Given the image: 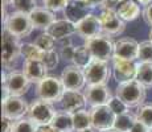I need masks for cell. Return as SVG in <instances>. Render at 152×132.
Wrapping results in <instances>:
<instances>
[{
	"label": "cell",
	"instance_id": "cell-1",
	"mask_svg": "<svg viewBox=\"0 0 152 132\" xmlns=\"http://www.w3.org/2000/svg\"><path fill=\"white\" fill-rule=\"evenodd\" d=\"M20 55H23L21 39L4 29L1 34V63L5 71L15 70Z\"/></svg>",
	"mask_w": 152,
	"mask_h": 132
},
{
	"label": "cell",
	"instance_id": "cell-2",
	"mask_svg": "<svg viewBox=\"0 0 152 132\" xmlns=\"http://www.w3.org/2000/svg\"><path fill=\"white\" fill-rule=\"evenodd\" d=\"M115 95L128 106V108H139L144 104L147 98V87L142 85L138 79L118 83Z\"/></svg>",
	"mask_w": 152,
	"mask_h": 132
},
{
	"label": "cell",
	"instance_id": "cell-3",
	"mask_svg": "<svg viewBox=\"0 0 152 132\" xmlns=\"http://www.w3.org/2000/svg\"><path fill=\"white\" fill-rule=\"evenodd\" d=\"M114 44H115V41H113V37L104 33H101L95 37H91V39L83 40V45L90 52L91 57L94 60H103V61L113 60Z\"/></svg>",
	"mask_w": 152,
	"mask_h": 132
},
{
	"label": "cell",
	"instance_id": "cell-4",
	"mask_svg": "<svg viewBox=\"0 0 152 132\" xmlns=\"http://www.w3.org/2000/svg\"><path fill=\"white\" fill-rule=\"evenodd\" d=\"M64 93H65V86L62 81L61 78L54 77V75H48L36 85L37 98L49 103H60Z\"/></svg>",
	"mask_w": 152,
	"mask_h": 132
},
{
	"label": "cell",
	"instance_id": "cell-5",
	"mask_svg": "<svg viewBox=\"0 0 152 132\" xmlns=\"http://www.w3.org/2000/svg\"><path fill=\"white\" fill-rule=\"evenodd\" d=\"M3 87L8 90L10 95L23 96L29 91L32 82L23 73V70H12V71H4L1 74Z\"/></svg>",
	"mask_w": 152,
	"mask_h": 132
},
{
	"label": "cell",
	"instance_id": "cell-6",
	"mask_svg": "<svg viewBox=\"0 0 152 132\" xmlns=\"http://www.w3.org/2000/svg\"><path fill=\"white\" fill-rule=\"evenodd\" d=\"M56 114H57V111L53 107V103H49V102L37 98L36 101L29 103V110L27 116L40 127V125L52 124Z\"/></svg>",
	"mask_w": 152,
	"mask_h": 132
},
{
	"label": "cell",
	"instance_id": "cell-7",
	"mask_svg": "<svg viewBox=\"0 0 152 132\" xmlns=\"http://www.w3.org/2000/svg\"><path fill=\"white\" fill-rule=\"evenodd\" d=\"M83 70L87 85H107L113 75V67L103 60H93Z\"/></svg>",
	"mask_w": 152,
	"mask_h": 132
},
{
	"label": "cell",
	"instance_id": "cell-8",
	"mask_svg": "<svg viewBox=\"0 0 152 132\" xmlns=\"http://www.w3.org/2000/svg\"><path fill=\"white\" fill-rule=\"evenodd\" d=\"M4 29H7L15 36L23 39V37H28L32 33L34 26L32 24V20L28 13L15 11V12L10 13V16L4 21Z\"/></svg>",
	"mask_w": 152,
	"mask_h": 132
},
{
	"label": "cell",
	"instance_id": "cell-9",
	"mask_svg": "<svg viewBox=\"0 0 152 132\" xmlns=\"http://www.w3.org/2000/svg\"><path fill=\"white\" fill-rule=\"evenodd\" d=\"M65 90H73V91H81L87 85L85 70L82 67H78L75 65H68L64 67L62 73L60 75Z\"/></svg>",
	"mask_w": 152,
	"mask_h": 132
},
{
	"label": "cell",
	"instance_id": "cell-10",
	"mask_svg": "<svg viewBox=\"0 0 152 132\" xmlns=\"http://www.w3.org/2000/svg\"><path fill=\"white\" fill-rule=\"evenodd\" d=\"M90 116H91V127L95 128L98 132L114 128L116 115L109 107V104L95 106L90 108Z\"/></svg>",
	"mask_w": 152,
	"mask_h": 132
},
{
	"label": "cell",
	"instance_id": "cell-11",
	"mask_svg": "<svg viewBox=\"0 0 152 132\" xmlns=\"http://www.w3.org/2000/svg\"><path fill=\"white\" fill-rule=\"evenodd\" d=\"M111 67H113V77L118 83H123V82L136 79L138 63L135 61H128V60H122V58L118 57H113Z\"/></svg>",
	"mask_w": 152,
	"mask_h": 132
},
{
	"label": "cell",
	"instance_id": "cell-12",
	"mask_svg": "<svg viewBox=\"0 0 152 132\" xmlns=\"http://www.w3.org/2000/svg\"><path fill=\"white\" fill-rule=\"evenodd\" d=\"M99 20H101L103 33L111 37L119 36L126 29V23L119 17L116 9H102L99 13Z\"/></svg>",
	"mask_w": 152,
	"mask_h": 132
},
{
	"label": "cell",
	"instance_id": "cell-13",
	"mask_svg": "<svg viewBox=\"0 0 152 132\" xmlns=\"http://www.w3.org/2000/svg\"><path fill=\"white\" fill-rule=\"evenodd\" d=\"M3 107V116L10 118L12 120H20L28 115L29 104L23 96L10 95L7 99H4L1 103Z\"/></svg>",
	"mask_w": 152,
	"mask_h": 132
},
{
	"label": "cell",
	"instance_id": "cell-14",
	"mask_svg": "<svg viewBox=\"0 0 152 132\" xmlns=\"http://www.w3.org/2000/svg\"><path fill=\"white\" fill-rule=\"evenodd\" d=\"M83 93L90 107L107 104L113 98V93L107 85H87Z\"/></svg>",
	"mask_w": 152,
	"mask_h": 132
},
{
	"label": "cell",
	"instance_id": "cell-15",
	"mask_svg": "<svg viewBox=\"0 0 152 132\" xmlns=\"http://www.w3.org/2000/svg\"><path fill=\"white\" fill-rule=\"evenodd\" d=\"M75 31H77L78 36L83 40L91 39V37H95L98 34L103 33L99 16H95L93 13H89L82 20L75 23Z\"/></svg>",
	"mask_w": 152,
	"mask_h": 132
},
{
	"label": "cell",
	"instance_id": "cell-16",
	"mask_svg": "<svg viewBox=\"0 0 152 132\" xmlns=\"http://www.w3.org/2000/svg\"><path fill=\"white\" fill-rule=\"evenodd\" d=\"M139 53V42L131 37H122L114 44V57L122 60L136 61Z\"/></svg>",
	"mask_w": 152,
	"mask_h": 132
},
{
	"label": "cell",
	"instance_id": "cell-17",
	"mask_svg": "<svg viewBox=\"0 0 152 132\" xmlns=\"http://www.w3.org/2000/svg\"><path fill=\"white\" fill-rule=\"evenodd\" d=\"M86 96L82 91H73V90H65L60 101L61 110L68 111L70 114H74L86 107Z\"/></svg>",
	"mask_w": 152,
	"mask_h": 132
},
{
	"label": "cell",
	"instance_id": "cell-18",
	"mask_svg": "<svg viewBox=\"0 0 152 132\" xmlns=\"http://www.w3.org/2000/svg\"><path fill=\"white\" fill-rule=\"evenodd\" d=\"M48 67L39 60H24L23 63V73L27 75V78L32 83H39L45 77H48Z\"/></svg>",
	"mask_w": 152,
	"mask_h": 132
},
{
	"label": "cell",
	"instance_id": "cell-19",
	"mask_svg": "<svg viewBox=\"0 0 152 132\" xmlns=\"http://www.w3.org/2000/svg\"><path fill=\"white\" fill-rule=\"evenodd\" d=\"M29 17H31L34 29H41L44 32L48 31L50 25L56 21L54 13L46 9L45 7H37L36 9L29 13Z\"/></svg>",
	"mask_w": 152,
	"mask_h": 132
},
{
	"label": "cell",
	"instance_id": "cell-20",
	"mask_svg": "<svg viewBox=\"0 0 152 132\" xmlns=\"http://www.w3.org/2000/svg\"><path fill=\"white\" fill-rule=\"evenodd\" d=\"M48 32L57 41L65 40V39H68V37H72L74 33H77V31H75V24L68 19L56 20L53 24L50 25V28L48 29Z\"/></svg>",
	"mask_w": 152,
	"mask_h": 132
},
{
	"label": "cell",
	"instance_id": "cell-21",
	"mask_svg": "<svg viewBox=\"0 0 152 132\" xmlns=\"http://www.w3.org/2000/svg\"><path fill=\"white\" fill-rule=\"evenodd\" d=\"M90 13V8L82 1V0H69L68 7L64 11L65 19L70 20L75 24L80 20H82L85 16Z\"/></svg>",
	"mask_w": 152,
	"mask_h": 132
},
{
	"label": "cell",
	"instance_id": "cell-22",
	"mask_svg": "<svg viewBox=\"0 0 152 132\" xmlns=\"http://www.w3.org/2000/svg\"><path fill=\"white\" fill-rule=\"evenodd\" d=\"M116 13L119 15L124 23L134 21L140 16V7L135 0H127V1L122 3L116 8Z\"/></svg>",
	"mask_w": 152,
	"mask_h": 132
},
{
	"label": "cell",
	"instance_id": "cell-23",
	"mask_svg": "<svg viewBox=\"0 0 152 132\" xmlns=\"http://www.w3.org/2000/svg\"><path fill=\"white\" fill-rule=\"evenodd\" d=\"M56 130L60 132H75L74 131V123H73V114L68 111H57L52 124Z\"/></svg>",
	"mask_w": 152,
	"mask_h": 132
},
{
	"label": "cell",
	"instance_id": "cell-24",
	"mask_svg": "<svg viewBox=\"0 0 152 132\" xmlns=\"http://www.w3.org/2000/svg\"><path fill=\"white\" fill-rule=\"evenodd\" d=\"M136 122H138L136 114L128 111V112L116 116L115 123H114V128L121 131V132H131V130L134 128V125H135Z\"/></svg>",
	"mask_w": 152,
	"mask_h": 132
},
{
	"label": "cell",
	"instance_id": "cell-25",
	"mask_svg": "<svg viewBox=\"0 0 152 132\" xmlns=\"http://www.w3.org/2000/svg\"><path fill=\"white\" fill-rule=\"evenodd\" d=\"M73 123H74V131L81 132L86 128L91 127V116H90V111L86 108L80 110L77 112L73 114Z\"/></svg>",
	"mask_w": 152,
	"mask_h": 132
},
{
	"label": "cell",
	"instance_id": "cell-26",
	"mask_svg": "<svg viewBox=\"0 0 152 132\" xmlns=\"http://www.w3.org/2000/svg\"><path fill=\"white\" fill-rule=\"evenodd\" d=\"M94 58L91 57L90 52L87 50V48L85 45H78L75 48V52H74V55H73V60H72V63L78 67H82L85 69L87 65H89Z\"/></svg>",
	"mask_w": 152,
	"mask_h": 132
},
{
	"label": "cell",
	"instance_id": "cell-27",
	"mask_svg": "<svg viewBox=\"0 0 152 132\" xmlns=\"http://www.w3.org/2000/svg\"><path fill=\"white\" fill-rule=\"evenodd\" d=\"M136 79L145 87H152V63L151 62H140L138 63V74Z\"/></svg>",
	"mask_w": 152,
	"mask_h": 132
},
{
	"label": "cell",
	"instance_id": "cell-28",
	"mask_svg": "<svg viewBox=\"0 0 152 132\" xmlns=\"http://www.w3.org/2000/svg\"><path fill=\"white\" fill-rule=\"evenodd\" d=\"M58 42H60L58 54H60L61 60L72 62L73 55H74V52H75V48H77V46L73 44L72 37H68V39H65V40H61V41H58Z\"/></svg>",
	"mask_w": 152,
	"mask_h": 132
},
{
	"label": "cell",
	"instance_id": "cell-29",
	"mask_svg": "<svg viewBox=\"0 0 152 132\" xmlns=\"http://www.w3.org/2000/svg\"><path fill=\"white\" fill-rule=\"evenodd\" d=\"M57 42H58V41L56 40L48 31L40 33L39 36L36 37V40H34V44H36L39 48H41L44 52L54 50V49H56V44H57Z\"/></svg>",
	"mask_w": 152,
	"mask_h": 132
},
{
	"label": "cell",
	"instance_id": "cell-30",
	"mask_svg": "<svg viewBox=\"0 0 152 132\" xmlns=\"http://www.w3.org/2000/svg\"><path fill=\"white\" fill-rule=\"evenodd\" d=\"M23 55H24L25 60L42 61L45 52L41 48H39L34 42H27V44H23Z\"/></svg>",
	"mask_w": 152,
	"mask_h": 132
},
{
	"label": "cell",
	"instance_id": "cell-31",
	"mask_svg": "<svg viewBox=\"0 0 152 132\" xmlns=\"http://www.w3.org/2000/svg\"><path fill=\"white\" fill-rule=\"evenodd\" d=\"M37 130H39V125L28 116H25L20 120H16L13 132H37Z\"/></svg>",
	"mask_w": 152,
	"mask_h": 132
},
{
	"label": "cell",
	"instance_id": "cell-32",
	"mask_svg": "<svg viewBox=\"0 0 152 132\" xmlns=\"http://www.w3.org/2000/svg\"><path fill=\"white\" fill-rule=\"evenodd\" d=\"M138 60L140 62H151L152 63V41H142L139 44Z\"/></svg>",
	"mask_w": 152,
	"mask_h": 132
},
{
	"label": "cell",
	"instance_id": "cell-33",
	"mask_svg": "<svg viewBox=\"0 0 152 132\" xmlns=\"http://www.w3.org/2000/svg\"><path fill=\"white\" fill-rule=\"evenodd\" d=\"M138 120L144 123L148 128H152V104H143L136 111Z\"/></svg>",
	"mask_w": 152,
	"mask_h": 132
},
{
	"label": "cell",
	"instance_id": "cell-34",
	"mask_svg": "<svg viewBox=\"0 0 152 132\" xmlns=\"http://www.w3.org/2000/svg\"><path fill=\"white\" fill-rule=\"evenodd\" d=\"M12 5H13L15 11L23 12V13H28V15L39 7L36 0H13Z\"/></svg>",
	"mask_w": 152,
	"mask_h": 132
},
{
	"label": "cell",
	"instance_id": "cell-35",
	"mask_svg": "<svg viewBox=\"0 0 152 132\" xmlns=\"http://www.w3.org/2000/svg\"><path fill=\"white\" fill-rule=\"evenodd\" d=\"M107 104H109V107L114 111V114H115L116 116L122 115V114H126V112H128V111H130L128 106L126 104L122 99H119L116 95H113V98L110 99V102Z\"/></svg>",
	"mask_w": 152,
	"mask_h": 132
},
{
	"label": "cell",
	"instance_id": "cell-36",
	"mask_svg": "<svg viewBox=\"0 0 152 132\" xmlns=\"http://www.w3.org/2000/svg\"><path fill=\"white\" fill-rule=\"evenodd\" d=\"M60 54H58V50H49V52H45V55L42 58V62L46 65L48 70H54L56 67L58 66L60 63Z\"/></svg>",
	"mask_w": 152,
	"mask_h": 132
},
{
	"label": "cell",
	"instance_id": "cell-37",
	"mask_svg": "<svg viewBox=\"0 0 152 132\" xmlns=\"http://www.w3.org/2000/svg\"><path fill=\"white\" fill-rule=\"evenodd\" d=\"M69 0H42V5L49 9L50 12H61L65 11V8L68 7Z\"/></svg>",
	"mask_w": 152,
	"mask_h": 132
},
{
	"label": "cell",
	"instance_id": "cell-38",
	"mask_svg": "<svg viewBox=\"0 0 152 132\" xmlns=\"http://www.w3.org/2000/svg\"><path fill=\"white\" fill-rule=\"evenodd\" d=\"M15 120L1 116V132H13L15 130Z\"/></svg>",
	"mask_w": 152,
	"mask_h": 132
},
{
	"label": "cell",
	"instance_id": "cell-39",
	"mask_svg": "<svg viewBox=\"0 0 152 132\" xmlns=\"http://www.w3.org/2000/svg\"><path fill=\"white\" fill-rule=\"evenodd\" d=\"M143 19H144V21L148 25L152 26V3L144 8V11H143Z\"/></svg>",
	"mask_w": 152,
	"mask_h": 132
},
{
	"label": "cell",
	"instance_id": "cell-40",
	"mask_svg": "<svg viewBox=\"0 0 152 132\" xmlns=\"http://www.w3.org/2000/svg\"><path fill=\"white\" fill-rule=\"evenodd\" d=\"M131 132H150V128H148L144 123L138 120V122L135 123V125H134V128L131 130Z\"/></svg>",
	"mask_w": 152,
	"mask_h": 132
},
{
	"label": "cell",
	"instance_id": "cell-41",
	"mask_svg": "<svg viewBox=\"0 0 152 132\" xmlns=\"http://www.w3.org/2000/svg\"><path fill=\"white\" fill-rule=\"evenodd\" d=\"M82 1L90 8V9H93V8L99 7V5L102 4V1H103V0H82Z\"/></svg>",
	"mask_w": 152,
	"mask_h": 132
},
{
	"label": "cell",
	"instance_id": "cell-42",
	"mask_svg": "<svg viewBox=\"0 0 152 132\" xmlns=\"http://www.w3.org/2000/svg\"><path fill=\"white\" fill-rule=\"evenodd\" d=\"M37 132H60L58 130H56V128L53 127V125H40L39 130H37Z\"/></svg>",
	"mask_w": 152,
	"mask_h": 132
},
{
	"label": "cell",
	"instance_id": "cell-43",
	"mask_svg": "<svg viewBox=\"0 0 152 132\" xmlns=\"http://www.w3.org/2000/svg\"><path fill=\"white\" fill-rule=\"evenodd\" d=\"M136 3H138L139 5H144V7H147V5H150L152 3V0H135Z\"/></svg>",
	"mask_w": 152,
	"mask_h": 132
},
{
	"label": "cell",
	"instance_id": "cell-44",
	"mask_svg": "<svg viewBox=\"0 0 152 132\" xmlns=\"http://www.w3.org/2000/svg\"><path fill=\"white\" fill-rule=\"evenodd\" d=\"M13 3V0H1V7H10L11 4Z\"/></svg>",
	"mask_w": 152,
	"mask_h": 132
},
{
	"label": "cell",
	"instance_id": "cell-45",
	"mask_svg": "<svg viewBox=\"0 0 152 132\" xmlns=\"http://www.w3.org/2000/svg\"><path fill=\"white\" fill-rule=\"evenodd\" d=\"M81 132H98L95 128H93V127H90V128H86V130H83V131H81Z\"/></svg>",
	"mask_w": 152,
	"mask_h": 132
},
{
	"label": "cell",
	"instance_id": "cell-46",
	"mask_svg": "<svg viewBox=\"0 0 152 132\" xmlns=\"http://www.w3.org/2000/svg\"><path fill=\"white\" fill-rule=\"evenodd\" d=\"M111 1L114 3V4H116V5H119V4H122V3H124V1H127V0H111Z\"/></svg>",
	"mask_w": 152,
	"mask_h": 132
},
{
	"label": "cell",
	"instance_id": "cell-47",
	"mask_svg": "<svg viewBox=\"0 0 152 132\" xmlns=\"http://www.w3.org/2000/svg\"><path fill=\"white\" fill-rule=\"evenodd\" d=\"M99 132H121V131L115 130V128H110V130H104V131H99Z\"/></svg>",
	"mask_w": 152,
	"mask_h": 132
},
{
	"label": "cell",
	"instance_id": "cell-48",
	"mask_svg": "<svg viewBox=\"0 0 152 132\" xmlns=\"http://www.w3.org/2000/svg\"><path fill=\"white\" fill-rule=\"evenodd\" d=\"M148 37H150V41H152V28H151V31H150V34H148Z\"/></svg>",
	"mask_w": 152,
	"mask_h": 132
},
{
	"label": "cell",
	"instance_id": "cell-49",
	"mask_svg": "<svg viewBox=\"0 0 152 132\" xmlns=\"http://www.w3.org/2000/svg\"><path fill=\"white\" fill-rule=\"evenodd\" d=\"M150 132H152V128H150Z\"/></svg>",
	"mask_w": 152,
	"mask_h": 132
}]
</instances>
